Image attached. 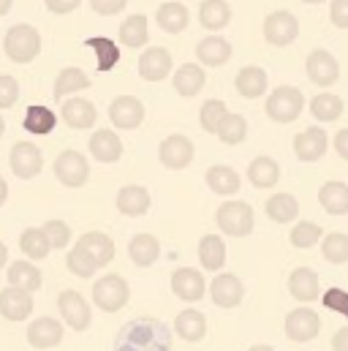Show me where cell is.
<instances>
[{
    "mask_svg": "<svg viewBox=\"0 0 348 351\" xmlns=\"http://www.w3.org/2000/svg\"><path fill=\"white\" fill-rule=\"evenodd\" d=\"M114 351H172V332L158 319H134L123 324Z\"/></svg>",
    "mask_w": 348,
    "mask_h": 351,
    "instance_id": "6da1fadb",
    "label": "cell"
},
{
    "mask_svg": "<svg viewBox=\"0 0 348 351\" xmlns=\"http://www.w3.org/2000/svg\"><path fill=\"white\" fill-rule=\"evenodd\" d=\"M299 36V22L291 11H272L264 19V38L272 47H288Z\"/></svg>",
    "mask_w": 348,
    "mask_h": 351,
    "instance_id": "8992f818",
    "label": "cell"
},
{
    "mask_svg": "<svg viewBox=\"0 0 348 351\" xmlns=\"http://www.w3.org/2000/svg\"><path fill=\"white\" fill-rule=\"evenodd\" d=\"M33 313V291L11 286L0 291V316L8 322H22Z\"/></svg>",
    "mask_w": 348,
    "mask_h": 351,
    "instance_id": "5bb4252c",
    "label": "cell"
},
{
    "mask_svg": "<svg viewBox=\"0 0 348 351\" xmlns=\"http://www.w3.org/2000/svg\"><path fill=\"white\" fill-rule=\"evenodd\" d=\"M210 294H212V302L218 308H237L245 297V286L237 275L232 272H221L212 283H210Z\"/></svg>",
    "mask_w": 348,
    "mask_h": 351,
    "instance_id": "2e32d148",
    "label": "cell"
},
{
    "mask_svg": "<svg viewBox=\"0 0 348 351\" xmlns=\"http://www.w3.org/2000/svg\"><path fill=\"white\" fill-rule=\"evenodd\" d=\"M63 341V324L52 316H41L27 327V343L33 349H52Z\"/></svg>",
    "mask_w": 348,
    "mask_h": 351,
    "instance_id": "d6986e66",
    "label": "cell"
},
{
    "mask_svg": "<svg viewBox=\"0 0 348 351\" xmlns=\"http://www.w3.org/2000/svg\"><path fill=\"white\" fill-rule=\"evenodd\" d=\"M310 114L321 123H335L343 114V98L335 93H319L310 101Z\"/></svg>",
    "mask_w": 348,
    "mask_h": 351,
    "instance_id": "60d3db41",
    "label": "cell"
},
{
    "mask_svg": "<svg viewBox=\"0 0 348 351\" xmlns=\"http://www.w3.org/2000/svg\"><path fill=\"white\" fill-rule=\"evenodd\" d=\"M66 262H69V269H71L77 278H90V275H95V269H98V262L87 254L79 243L69 251V259H66Z\"/></svg>",
    "mask_w": 348,
    "mask_h": 351,
    "instance_id": "c3c4849f",
    "label": "cell"
},
{
    "mask_svg": "<svg viewBox=\"0 0 348 351\" xmlns=\"http://www.w3.org/2000/svg\"><path fill=\"white\" fill-rule=\"evenodd\" d=\"M266 215L275 221V223H291L297 215H299V202L291 196V193H275L266 199L264 204Z\"/></svg>",
    "mask_w": 348,
    "mask_h": 351,
    "instance_id": "d590c367",
    "label": "cell"
},
{
    "mask_svg": "<svg viewBox=\"0 0 348 351\" xmlns=\"http://www.w3.org/2000/svg\"><path fill=\"white\" fill-rule=\"evenodd\" d=\"M196 58H199L201 66H210V69L223 66V63L232 58V44H229L226 38H221V36H207V38L199 41Z\"/></svg>",
    "mask_w": 348,
    "mask_h": 351,
    "instance_id": "cb8c5ba5",
    "label": "cell"
},
{
    "mask_svg": "<svg viewBox=\"0 0 348 351\" xmlns=\"http://www.w3.org/2000/svg\"><path fill=\"white\" fill-rule=\"evenodd\" d=\"M305 109V95L302 90L291 88V85H280L266 95V104H264V112L269 114V120L275 123H294Z\"/></svg>",
    "mask_w": 348,
    "mask_h": 351,
    "instance_id": "3957f363",
    "label": "cell"
},
{
    "mask_svg": "<svg viewBox=\"0 0 348 351\" xmlns=\"http://www.w3.org/2000/svg\"><path fill=\"white\" fill-rule=\"evenodd\" d=\"M19 248H22V254L27 256V259H47L49 256V251H52V243H49V237H47V232L44 229H36V226H30V229H25L22 234H19Z\"/></svg>",
    "mask_w": 348,
    "mask_h": 351,
    "instance_id": "8d00e7d4",
    "label": "cell"
},
{
    "mask_svg": "<svg viewBox=\"0 0 348 351\" xmlns=\"http://www.w3.org/2000/svg\"><path fill=\"white\" fill-rule=\"evenodd\" d=\"M90 5L101 16H114V14H120L128 5V0H90Z\"/></svg>",
    "mask_w": 348,
    "mask_h": 351,
    "instance_id": "f5cc1de1",
    "label": "cell"
},
{
    "mask_svg": "<svg viewBox=\"0 0 348 351\" xmlns=\"http://www.w3.org/2000/svg\"><path fill=\"white\" fill-rule=\"evenodd\" d=\"M305 71H308V80L319 88H330L340 80V63L327 49H313L305 60Z\"/></svg>",
    "mask_w": 348,
    "mask_h": 351,
    "instance_id": "52a82bcc",
    "label": "cell"
},
{
    "mask_svg": "<svg viewBox=\"0 0 348 351\" xmlns=\"http://www.w3.org/2000/svg\"><path fill=\"white\" fill-rule=\"evenodd\" d=\"M3 49L14 63H30L41 52V36L33 25H14L3 38Z\"/></svg>",
    "mask_w": 348,
    "mask_h": 351,
    "instance_id": "7a4b0ae2",
    "label": "cell"
},
{
    "mask_svg": "<svg viewBox=\"0 0 348 351\" xmlns=\"http://www.w3.org/2000/svg\"><path fill=\"white\" fill-rule=\"evenodd\" d=\"M158 158H161V164L166 169H174V172L177 169H185L193 161V142L188 136H182V134H172V136H166L161 142Z\"/></svg>",
    "mask_w": 348,
    "mask_h": 351,
    "instance_id": "7c38bea8",
    "label": "cell"
},
{
    "mask_svg": "<svg viewBox=\"0 0 348 351\" xmlns=\"http://www.w3.org/2000/svg\"><path fill=\"white\" fill-rule=\"evenodd\" d=\"M85 47L95 52V58H98V71H101V74L112 71V69L117 66V60H120L117 44H114L112 38H106V36H92V38H87Z\"/></svg>",
    "mask_w": 348,
    "mask_h": 351,
    "instance_id": "74e56055",
    "label": "cell"
},
{
    "mask_svg": "<svg viewBox=\"0 0 348 351\" xmlns=\"http://www.w3.org/2000/svg\"><path fill=\"white\" fill-rule=\"evenodd\" d=\"M288 291L299 302H313L319 297V275L310 267H297L288 275Z\"/></svg>",
    "mask_w": 348,
    "mask_h": 351,
    "instance_id": "603a6c76",
    "label": "cell"
},
{
    "mask_svg": "<svg viewBox=\"0 0 348 351\" xmlns=\"http://www.w3.org/2000/svg\"><path fill=\"white\" fill-rule=\"evenodd\" d=\"M199 262L204 269L218 272L226 264V243L218 234H204L199 243Z\"/></svg>",
    "mask_w": 348,
    "mask_h": 351,
    "instance_id": "836d02e7",
    "label": "cell"
},
{
    "mask_svg": "<svg viewBox=\"0 0 348 351\" xmlns=\"http://www.w3.org/2000/svg\"><path fill=\"white\" fill-rule=\"evenodd\" d=\"M79 245L98 262V267H106V264L114 259V243L103 232H87V234L79 237Z\"/></svg>",
    "mask_w": 348,
    "mask_h": 351,
    "instance_id": "d6a6232c",
    "label": "cell"
},
{
    "mask_svg": "<svg viewBox=\"0 0 348 351\" xmlns=\"http://www.w3.org/2000/svg\"><path fill=\"white\" fill-rule=\"evenodd\" d=\"M19 98V82L8 74H0V109H11Z\"/></svg>",
    "mask_w": 348,
    "mask_h": 351,
    "instance_id": "816d5d0a",
    "label": "cell"
},
{
    "mask_svg": "<svg viewBox=\"0 0 348 351\" xmlns=\"http://www.w3.org/2000/svg\"><path fill=\"white\" fill-rule=\"evenodd\" d=\"M8 283L19 286V289H27V291H36V289H41V269L19 259V262L8 267Z\"/></svg>",
    "mask_w": 348,
    "mask_h": 351,
    "instance_id": "b9f144b4",
    "label": "cell"
},
{
    "mask_svg": "<svg viewBox=\"0 0 348 351\" xmlns=\"http://www.w3.org/2000/svg\"><path fill=\"white\" fill-rule=\"evenodd\" d=\"M172 289L179 300H185V302H199V300L204 297L207 283H204V275H201L199 269H193V267H179V269H174V275H172Z\"/></svg>",
    "mask_w": 348,
    "mask_h": 351,
    "instance_id": "ac0fdd59",
    "label": "cell"
},
{
    "mask_svg": "<svg viewBox=\"0 0 348 351\" xmlns=\"http://www.w3.org/2000/svg\"><path fill=\"white\" fill-rule=\"evenodd\" d=\"M11 3H14V0H0V16H5V14H8Z\"/></svg>",
    "mask_w": 348,
    "mask_h": 351,
    "instance_id": "91938a15",
    "label": "cell"
},
{
    "mask_svg": "<svg viewBox=\"0 0 348 351\" xmlns=\"http://www.w3.org/2000/svg\"><path fill=\"white\" fill-rule=\"evenodd\" d=\"M226 114H229L226 104L218 101V98H210V101H204V106H201V112H199V123H201V128H204L207 134H218V128H221V123L226 120Z\"/></svg>",
    "mask_w": 348,
    "mask_h": 351,
    "instance_id": "ee69618b",
    "label": "cell"
},
{
    "mask_svg": "<svg viewBox=\"0 0 348 351\" xmlns=\"http://www.w3.org/2000/svg\"><path fill=\"white\" fill-rule=\"evenodd\" d=\"M174 332L188 343H199L207 335V319L199 311H182L174 322Z\"/></svg>",
    "mask_w": 348,
    "mask_h": 351,
    "instance_id": "f546056e",
    "label": "cell"
},
{
    "mask_svg": "<svg viewBox=\"0 0 348 351\" xmlns=\"http://www.w3.org/2000/svg\"><path fill=\"white\" fill-rule=\"evenodd\" d=\"M90 88V80H87V74L82 69H66V71H60V77L55 80V101H66V95L69 93H79V90Z\"/></svg>",
    "mask_w": 348,
    "mask_h": 351,
    "instance_id": "7bdbcfd3",
    "label": "cell"
},
{
    "mask_svg": "<svg viewBox=\"0 0 348 351\" xmlns=\"http://www.w3.org/2000/svg\"><path fill=\"white\" fill-rule=\"evenodd\" d=\"M199 22L207 30H223L232 22V5L226 0H204L199 8Z\"/></svg>",
    "mask_w": 348,
    "mask_h": 351,
    "instance_id": "4dcf8cb0",
    "label": "cell"
},
{
    "mask_svg": "<svg viewBox=\"0 0 348 351\" xmlns=\"http://www.w3.org/2000/svg\"><path fill=\"white\" fill-rule=\"evenodd\" d=\"M330 19H332L335 27L348 30V0H332V5H330Z\"/></svg>",
    "mask_w": 348,
    "mask_h": 351,
    "instance_id": "db71d44e",
    "label": "cell"
},
{
    "mask_svg": "<svg viewBox=\"0 0 348 351\" xmlns=\"http://www.w3.org/2000/svg\"><path fill=\"white\" fill-rule=\"evenodd\" d=\"M3 131H5V120H3V114H0V136H3Z\"/></svg>",
    "mask_w": 348,
    "mask_h": 351,
    "instance_id": "be15d7a7",
    "label": "cell"
},
{
    "mask_svg": "<svg viewBox=\"0 0 348 351\" xmlns=\"http://www.w3.org/2000/svg\"><path fill=\"white\" fill-rule=\"evenodd\" d=\"M150 191L142 185H123L117 191V210L128 218H139L150 210Z\"/></svg>",
    "mask_w": 348,
    "mask_h": 351,
    "instance_id": "ffe728a7",
    "label": "cell"
},
{
    "mask_svg": "<svg viewBox=\"0 0 348 351\" xmlns=\"http://www.w3.org/2000/svg\"><path fill=\"white\" fill-rule=\"evenodd\" d=\"M319 202L330 215H346L348 213V185L340 180H330L319 191Z\"/></svg>",
    "mask_w": 348,
    "mask_h": 351,
    "instance_id": "484cf974",
    "label": "cell"
},
{
    "mask_svg": "<svg viewBox=\"0 0 348 351\" xmlns=\"http://www.w3.org/2000/svg\"><path fill=\"white\" fill-rule=\"evenodd\" d=\"M128 297H131V289L123 275H103L92 286V302L106 313H117L128 302Z\"/></svg>",
    "mask_w": 348,
    "mask_h": 351,
    "instance_id": "5b68a950",
    "label": "cell"
},
{
    "mask_svg": "<svg viewBox=\"0 0 348 351\" xmlns=\"http://www.w3.org/2000/svg\"><path fill=\"white\" fill-rule=\"evenodd\" d=\"M60 117L66 120L69 128H77V131H85L95 123V106L87 101V98H69L63 101V109H60Z\"/></svg>",
    "mask_w": 348,
    "mask_h": 351,
    "instance_id": "7402d4cb",
    "label": "cell"
},
{
    "mask_svg": "<svg viewBox=\"0 0 348 351\" xmlns=\"http://www.w3.org/2000/svg\"><path fill=\"white\" fill-rule=\"evenodd\" d=\"M321 254L324 259L332 264H346L348 262V234L343 232H332L321 240Z\"/></svg>",
    "mask_w": 348,
    "mask_h": 351,
    "instance_id": "bcb514c9",
    "label": "cell"
},
{
    "mask_svg": "<svg viewBox=\"0 0 348 351\" xmlns=\"http://www.w3.org/2000/svg\"><path fill=\"white\" fill-rule=\"evenodd\" d=\"M302 3H310V5H316V3H324V0H302Z\"/></svg>",
    "mask_w": 348,
    "mask_h": 351,
    "instance_id": "e7e4bbea",
    "label": "cell"
},
{
    "mask_svg": "<svg viewBox=\"0 0 348 351\" xmlns=\"http://www.w3.org/2000/svg\"><path fill=\"white\" fill-rule=\"evenodd\" d=\"M90 153H92V158H98L101 164H114V161H120V156H123V142H120V136H117L114 131L101 128V131H95V134L90 136Z\"/></svg>",
    "mask_w": 348,
    "mask_h": 351,
    "instance_id": "44dd1931",
    "label": "cell"
},
{
    "mask_svg": "<svg viewBox=\"0 0 348 351\" xmlns=\"http://www.w3.org/2000/svg\"><path fill=\"white\" fill-rule=\"evenodd\" d=\"M109 120H112L117 128H123V131L139 128L142 120H145V106H142V101L134 98V95H120V98H114L112 106H109Z\"/></svg>",
    "mask_w": 348,
    "mask_h": 351,
    "instance_id": "4fadbf2b",
    "label": "cell"
},
{
    "mask_svg": "<svg viewBox=\"0 0 348 351\" xmlns=\"http://www.w3.org/2000/svg\"><path fill=\"white\" fill-rule=\"evenodd\" d=\"M55 177L66 185V188H82L90 177L87 158L77 150H63L55 158Z\"/></svg>",
    "mask_w": 348,
    "mask_h": 351,
    "instance_id": "ba28073f",
    "label": "cell"
},
{
    "mask_svg": "<svg viewBox=\"0 0 348 351\" xmlns=\"http://www.w3.org/2000/svg\"><path fill=\"white\" fill-rule=\"evenodd\" d=\"M319 330H321V319H319V313L310 311V308H297V311H291V313L286 316V335H288V341H294V343H308V341H313V338L319 335Z\"/></svg>",
    "mask_w": 348,
    "mask_h": 351,
    "instance_id": "30bf717a",
    "label": "cell"
},
{
    "mask_svg": "<svg viewBox=\"0 0 348 351\" xmlns=\"http://www.w3.org/2000/svg\"><path fill=\"white\" fill-rule=\"evenodd\" d=\"M44 232H47L52 248H66L69 240H71V226L63 223V221H49V223H44Z\"/></svg>",
    "mask_w": 348,
    "mask_h": 351,
    "instance_id": "f907efd6",
    "label": "cell"
},
{
    "mask_svg": "<svg viewBox=\"0 0 348 351\" xmlns=\"http://www.w3.org/2000/svg\"><path fill=\"white\" fill-rule=\"evenodd\" d=\"M172 71V55L164 47H150L139 58V77L145 82H161Z\"/></svg>",
    "mask_w": 348,
    "mask_h": 351,
    "instance_id": "9a60e30c",
    "label": "cell"
},
{
    "mask_svg": "<svg viewBox=\"0 0 348 351\" xmlns=\"http://www.w3.org/2000/svg\"><path fill=\"white\" fill-rule=\"evenodd\" d=\"M245 136H248V123H245V117L229 112L226 120H223L221 128H218V139H221L223 145H240V142H245Z\"/></svg>",
    "mask_w": 348,
    "mask_h": 351,
    "instance_id": "f6af8a7d",
    "label": "cell"
},
{
    "mask_svg": "<svg viewBox=\"0 0 348 351\" xmlns=\"http://www.w3.org/2000/svg\"><path fill=\"white\" fill-rule=\"evenodd\" d=\"M248 180H251L256 188H272V185L280 180V167H277V161L269 158V156L253 158L251 167H248Z\"/></svg>",
    "mask_w": 348,
    "mask_h": 351,
    "instance_id": "f35d334b",
    "label": "cell"
},
{
    "mask_svg": "<svg viewBox=\"0 0 348 351\" xmlns=\"http://www.w3.org/2000/svg\"><path fill=\"white\" fill-rule=\"evenodd\" d=\"M79 3L82 0H47V8L52 14H71V11L79 8Z\"/></svg>",
    "mask_w": 348,
    "mask_h": 351,
    "instance_id": "11a10c76",
    "label": "cell"
},
{
    "mask_svg": "<svg viewBox=\"0 0 348 351\" xmlns=\"http://www.w3.org/2000/svg\"><path fill=\"white\" fill-rule=\"evenodd\" d=\"M321 237H324V232H321V226L313 223V221H299V223L291 229V245H294V248H313Z\"/></svg>",
    "mask_w": 348,
    "mask_h": 351,
    "instance_id": "7dc6e473",
    "label": "cell"
},
{
    "mask_svg": "<svg viewBox=\"0 0 348 351\" xmlns=\"http://www.w3.org/2000/svg\"><path fill=\"white\" fill-rule=\"evenodd\" d=\"M58 308H60V316L66 319V324H69L71 330L82 332V330L90 327L92 313H90V305H87L85 297H82L79 291H74V289L60 291V297H58Z\"/></svg>",
    "mask_w": 348,
    "mask_h": 351,
    "instance_id": "9c48e42d",
    "label": "cell"
},
{
    "mask_svg": "<svg viewBox=\"0 0 348 351\" xmlns=\"http://www.w3.org/2000/svg\"><path fill=\"white\" fill-rule=\"evenodd\" d=\"M218 229L229 237H248L253 232V207L248 202H223L215 213Z\"/></svg>",
    "mask_w": 348,
    "mask_h": 351,
    "instance_id": "277c9868",
    "label": "cell"
},
{
    "mask_svg": "<svg viewBox=\"0 0 348 351\" xmlns=\"http://www.w3.org/2000/svg\"><path fill=\"white\" fill-rule=\"evenodd\" d=\"M335 150H338L340 158H346L348 161V128L338 131V136H335Z\"/></svg>",
    "mask_w": 348,
    "mask_h": 351,
    "instance_id": "9f6ffc18",
    "label": "cell"
},
{
    "mask_svg": "<svg viewBox=\"0 0 348 351\" xmlns=\"http://www.w3.org/2000/svg\"><path fill=\"white\" fill-rule=\"evenodd\" d=\"M321 302H324V308L327 311H332V313H340V316H346L348 319V291L346 289H327L324 291V297H321Z\"/></svg>",
    "mask_w": 348,
    "mask_h": 351,
    "instance_id": "681fc988",
    "label": "cell"
},
{
    "mask_svg": "<svg viewBox=\"0 0 348 351\" xmlns=\"http://www.w3.org/2000/svg\"><path fill=\"white\" fill-rule=\"evenodd\" d=\"M22 125H25L27 134L44 136V134H49V131L58 125V114H55L52 109H47V106L33 104V106L25 109V120H22Z\"/></svg>",
    "mask_w": 348,
    "mask_h": 351,
    "instance_id": "e575fe53",
    "label": "cell"
},
{
    "mask_svg": "<svg viewBox=\"0 0 348 351\" xmlns=\"http://www.w3.org/2000/svg\"><path fill=\"white\" fill-rule=\"evenodd\" d=\"M332 349L335 351H348V327L338 330L335 338H332Z\"/></svg>",
    "mask_w": 348,
    "mask_h": 351,
    "instance_id": "6f0895ef",
    "label": "cell"
},
{
    "mask_svg": "<svg viewBox=\"0 0 348 351\" xmlns=\"http://www.w3.org/2000/svg\"><path fill=\"white\" fill-rule=\"evenodd\" d=\"M5 262H8V248H5L3 243H0V267H3Z\"/></svg>",
    "mask_w": 348,
    "mask_h": 351,
    "instance_id": "94428289",
    "label": "cell"
},
{
    "mask_svg": "<svg viewBox=\"0 0 348 351\" xmlns=\"http://www.w3.org/2000/svg\"><path fill=\"white\" fill-rule=\"evenodd\" d=\"M204 180H207L210 191H212V193H218V196H232V193H237V191H240V185H243L240 175H237L232 167H223V164L210 167Z\"/></svg>",
    "mask_w": 348,
    "mask_h": 351,
    "instance_id": "4316f807",
    "label": "cell"
},
{
    "mask_svg": "<svg viewBox=\"0 0 348 351\" xmlns=\"http://www.w3.org/2000/svg\"><path fill=\"white\" fill-rule=\"evenodd\" d=\"M128 256L136 267H150L161 256V243L153 234H136L128 243Z\"/></svg>",
    "mask_w": 348,
    "mask_h": 351,
    "instance_id": "f1b7e54d",
    "label": "cell"
},
{
    "mask_svg": "<svg viewBox=\"0 0 348 351\" xmlns=\"http://www.w3.org/2000/svg\"><path fill=\"white\" fill-rule=\"evenodd\" d=\"M248 351H275L272 346H264V343H259V346H251Z\"/></svg>",
    "mask_w": 348,
    "mask_h": 351,
    "instance_id": "6125c7cd",
    "label": "cell"
},
{
    "mask_svg": "<svg viewBox=\"0 0 348 351\" xmlns=\"http://www.w3.org/2000/svg\"><path fill=\"white\" fill-rule=\"evenodd\" d=\"M327 147H330L327 131H324V128H316V125L305 128V131L294 139V153H297V158H299V161H305V164L324 158Z\"/></svg>",
    "mask_w": 348,
    "mask_h": 351,
    "instance_id": "e0dca14e",
    "label": "cell"
},
{
    "mask_svg": "<svg viewBox=\"0 0 348 351\" xmlns=\"http://www.w3.org/2000/svg\"><path fill=\"white\" fill-rule=\"evenodd\" d=\"M266 85H269L266 71L259 69V66H245L234 80V88L243 98H259V95L266 93Z\"/></svg>",
    "mask_w": 348,
    "mask_h": 351,
    "instance_id": "83f0119b",
    "label": "cell"
},
{
    "mask_svg": "<svg viewBox=\"0 0 348 351\" xmlns=\"http://www.w3.org/2000/svg\"><path fill=\"white\" fill-rule=\"evenodd\" d=\"M156 22H158V27L164 30V33H182L185 27H188V22H190V14H188V8L182 5V3H177V0H169V3H161V8H158V14H156Z\"/></svg>",
    "mask_w": 348,
    "mask_h": 351,
    "instance_id": "d4e9b609",
    "label": "cell"
},
{
    "mask_svg": "<svg viewBox=\"0 0 348 351\" xmlns=\"http://www.w3.org/2000/svg\"><path fill=\"white\" fill-rule=\"evenodd\" d=\"M5 199H8V182H5L3 175H0V207L5 204Z\"/></svg>",
    "mask_w": 348,
    "mask_h": 351,
    "instance_id": "680465c9",
    "label": "cell"
},
{
    "mask_svg": "<svg viewBox=\"0 0 348 351\" xmlns=\"http://www.w3.org/2000/svg\"><path fill=\"white\" fill-rule=\"evenodd\" d=\"M8 164H11V172L19 177V180H33V177L41 172V167H44L41 150L33 142H16L11 147Z\"/></svg>",
    "mask_w": 348,
    "mask_h": 351,
    "instance_id": "8fae6325",
    "label": "cell"
},
{
    "mask_svg": "<svg viewBox=\"0 0 348 351\" xmlns=\"http://www.w3.org/2000/svg\"><path fill=\"white\" fill-rule=\"evenodd\" d=\"M147 38H150V30H147V16L145 14H134L120 25V44L136 49V47H145Z\"/></svg>",
    "mask_w": 348,
    "mask_h": 351,
    "instance_id": "ab89813d",
    "label": "cell"
},
{
    "mask_svg": "<svg viewBox=\"0 0 348 351\" xmlns=\"http://www.w3.org/2000/svg\"><path fill=\"white\" fill-rule=\"evenodd\" d=\"M204 82H207V74H204V69L201 66H196V63H185V66H179L177 71H174V90L179 93V95H196L199 90L204 88Z\"/></svg>",
    "mask_w": 348,
    "mask_h": 351,
    "instance_id": "1f68e13d",
    "label": "cell"
}]
</instances>
